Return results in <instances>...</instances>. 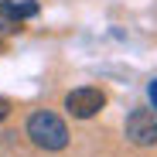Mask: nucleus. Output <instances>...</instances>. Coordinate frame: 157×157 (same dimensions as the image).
Returning <instances> with one entry per match:
<instances>
[{
    "mask_svg": "<svg viewBox=\"0 0 157 157\" xmlns=\"http://www.w3.org/2000/svg\"><path fill=\"white\" fill-rule=\"evenodd\" d=\"M28 140L38 147V150H48V154H58L68 147V126L58 113L51 109H38L31 113L28 120Z\"/></svg>",
    "mask_w": 157,
    "mask_h": 157,
    "instance_id": "1",
    "label": "nucleus"
},
{
    "mask_svg": "<svg viewBox=\"0 0 157 157\" xmlns=\"http://www.w3.org/2000/svg\"><path fill=\"white\" fill-rule=\"evenodd\" d=\"M102 106H106V96H102V89H96V86L72 89V92L65 96V109H68L75 120H92Z\"/></svg>",
    "mask_w": 157,
    "mask_h": 157,
    "instance_id": "2",
    "label": "nucleus"
},
{
    "mask_svg": "<svg viewBox=\"0 0 157 157\" xmlns=\"http://www.w3.org/2000/svg\"><path fill=\"white\" fill-rule=\"evenodd\" d=\"M126 137L130 144H137V147H154L157 144V113L154 109H133L126 116Z\"/></svg>",
    "mask_w": 157,
    "mask_h": 157,
    "instance_id": "3",
    "label": "nucleus"
},
{
    "mask_svg": "<svg viewBox=\"0 0 157 157\" xmlns=\"http://www.w3.org/2000/svg\"><path fill=\"white\" fill-rule=\"evenodd\" d=\"M0 14H7L14 21H28V17H38V4L34 0H4L0 4Z\"/></svg>",
    "mask_w": 157,
    "mask_h": 157,
    "instance_id": "4",
    "label": "nucleus"
},
{
    "mask_svg": "<svg viewBox=\"0 0 157 157\" xmlns=\"http://www.w3.org/2000/svg\"><path fill=\"white\" fill-rule=\"evenodd\" d=\"M0 31H21V21L7 17V14H0Z\"/></svg>",
    "mask_w": 157,
    "mask_h": 157,
    "instance_id": "5",
    "label": "nucleus"
},
{
    "mask_svg": "<svg viewBox=\"0 0 157 157\" xmlns=\"http://www.w3.org/2000/svg\"><path fill=\"white\" fill-rule=\"evenodd\" d=\"M147 99H150V106L157 113V78H150V86H147Z\"/></svg>",
    "mask_w": 157,
    "mask_h": 157,
    "instance_id": "6",
    "label": "nucleus"
},
{
    "mask_svg": "<svg viewBox=\"0 0 157 157\" xmlns=\"http://www.w3.org/2000/svg\"><path fill=\"white\" fill-rule=\"evenodd\" d=\"M10 116V99H4V96H0V123H4Z\"/></svg>",
    "mask_w": 157,
    "mask_h": 157,
    "instance_id": "7",
    "label": "nucleus"
}]
</instances>
